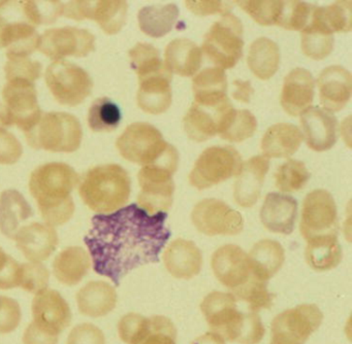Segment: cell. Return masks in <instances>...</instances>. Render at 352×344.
Listing matches in <instances>:
<instances>
[{
    "instance_id": "obj_1",
    "label": "cell",
    "mask_w": 352,
    "mask_h": 344,
    "mask_svg": "<svg viewBox=\"0 0 352 344\" xmlns=\"http://www.w3.org/2000/svg\"><path fill=\"white\" fill-rule=\"evenodd\" d=\"M166 212L149 214L131 204L109 214H96L84 237L94 270L115 286L131 270L160 262V253L170 237Z\"/></svg>"
},
{
    "instance_id": "obj_2",
    "label": "cell",
    "mask_w": 352,
    "mask_h": 344,
    "mask_svg": "<svg viewBox=\"0 0 352 344\" xmlns=\"http://www.w3.org/2000/svg\"><path fill=\"white\" fill-rule=\"evenodd\" d=\"M79 181L75 169L65 163H47L32 173L30 191L47 225L61 226L73 218L76 206L72 192Z\"/></svg>"
},
{
    "instance_id": "obj_3",
    "label": "cell",
    "mask_w": 352,
    "mask_h": 344,
    "mask_svg": "<svg viewBox=\"0 0 352 344\" xmlns=\"http://www.w3.org/2000/svg\"><path fill=\"white\" fill-rule=\"evenodd\" d=\"M201 312L211 332L223 340L241 344H258L265 329L258 313L241 312L236 297L230 293L212 292L201 304Z\"/></svg>"
},
{
    "instance_id": "obj_4",
    "label": "cell",
    "mask_w": 352,
    "mask_h": 344,
    "mask_svg": "<svg viewBox=\"0 0 352 344\" xmlns=\"http://www.w3.org/2000/svg\"><path fill=\"white\" fill-rule=\"evenodd\" d=\"M131 181L120 165L106 164L90 168L82 177L79 194L84 203L100 214L121 209L131 197Z\"/></svg>"
},
{
    "instance_id": "obj_5",
    "label": "cell",
    "mask_w": 352,
    "mask_h": 344,
    "mask_svg": "<svg viewBox=\"0 0 352 344\" xmlns=\"http://www.w3.org/2000/svg\"><path fill=\"white\" fill-rule=\"evenodd\" d=\"M28 144L36 150L74 152L81 146L83 131L79 119L67 113H47L25 132Z\"/></svg>"
},
{
    "instance_id": "obj_6",
    "label": "cell",
    "mask_w": 352,
    "mask_h": 344,
    "mask_svg": "<svg viewBox=\"0 0 352 344\" xmlns=\"http://www.w3.org/2000/svg\"><path fill=\"white\" fill-rule=\"evenodd\" d=\"M243 34L244 28L240 19L232 14H224L205 35L204 53L221 69L234 67L243 56Z\"/></svg>"
},
{
    "instance_id": "obj_7",
    "label": "cell",
    "mask_w": 352,
    "mask_h": 344,
    "mask_svg": "<svg viewBox=\"0 0 352 344\" xmlns=\"http://www.w3.org/2000/svg\"><path fill=\"white\" fill-rule=\"evenodd\" d=\"M3 100L0 106L1 125L17 126L28 132L43 115L36 87L30 80H8L3 90Z\"/></svg>"
},
{
    "instance_id": "obj_8",
    "label": "cell",
    "mask_w": 352,
    "mask_h": 344,
    "mask_svg": "<svg viewBox=\"0 0 352 344\" xmlns=\"http://www.w3.org/2000/svg\"><path fill=\"white\" fill-rule=\"evenodd\" d=\"M242 165V157L236 148L211 146L197 159L189 174V183L197 190L209 189L238 175Z\"/></svg>"
},
{
    "instance_id": "obj_9",
    "label": "cell",
    "mask_w": 352,
    "mask_h": 344,
    "mask_svg": "<svg viewBox=\"0 0 352 344\" xmlns=\"http://www.w3.org/2000/svg\"><path fill=\"white\" fill-rule=\"evenodd\" d=\"M47 86L60 104L77 106L94 89V80L88 72L73 62L57 60L47 68Z\"/></svg>"
},
{
    "instance_id": "obj_10",
    "label": "cell",
    "mask_w": 352,
    "mask_h": 344,
    "mask_svg": "<svg viewBox=\"0 0 352 344\" xmlns=\"http://www.w3.org/2000/svg\"><path fill=\"white\" fill-rule=\"evenodd\" d=\"M116 146L125 160L146 166L157 162L170 144L164 139L157 128L138 122L129 125L119 136Z\"/></svg>"
},
{
    "instance_id": "obj_11",
    "label": "cell",
    "mask_w": 352,
    "mask_h": 344,
    "mask_svg": "<svg viewBox=\"0 0 352 344\" xmlns=\"http://www.w3.org/2000/svg\"><path fill=\"white\" fill-rule=\"evenodd\" d=\"M322 319V312L315 304L284 310L272 323L271 344H305L320 327Z\"/></svg>"
},
{
    "instance_id": "obj_12",
    "label": "cell",
    "mask_w": 352,
    "mask_h": 344,
    "mask_svg": "<svg viewBox=\"0 0 352 344\" xmlns=\"http://www.w3.org/2000/svg\"><path fill=\"white\" fill-rule=\"evenodd\" d=\"M174 167L162 164L146 165L138 174L141 192L138 196V204L149 214L166 212L173 204L175 183L173 175Z\"/></svg>"
},
{
    "instance_id": "obj_13",
    "label": "cell",
    "mask_w": 352,
    "mask_h": 344,
    "mask_svg": "<svg viewBox=\"0 0 352 344\" xmlns=\"http://www.w3.org/2000/svg\"><path fill=\"white\" fill-rule=\"evenodd\" d=\"M300 231L306 240L316 237L338 236L339 222L335 200L325 190H314L305 198Z\"/></svg>"
},
{
    "instance_id": "obj_14",
    "label": "cell",
    "mask_w": 352,
    "mask_h": 344,
    "mask_svg": "<svg viewBox=\"0 0 352 344\" xmlns=\"http://www.w3.org/2000/svg\"><path fill=\"white\" fill-rule=\"evenodd\" d=\"M118 333L126 344H177V329L162 315L144 317L127 313L118 323Z\"/></svg>"
},
{
    "instance_id": "obj_15",
    "label": "cell",
    "mask_w": 352,
    "mask_h": 344,
    "mask_svg": "<svg viewBox=\"0 0 352 344\" xmlns=\"http://www.w3.org/2000/svg\"><path fill=\"white\" fill-rule=\"evenodd\" d=\"M191 220L195 228L208 236L238 235L244 229L242 214L213 198L199 201L193 208Z\"/></svg>"
},
{
    "instance_id": "obj_16",
    "label": "cell",
    "mask_w": 352,
    "mask_h": 344,
    "mask_svg": "<svg viewBox=\"0 0 352 344\" xmlns=\"http://www.w3.org/2000/svg\"><path fill=\"white\" fill-rule=\"evenodd\" d=\"M96 49V36L86 29L76 27L49 29L40 36L38 51L57 60L69 57H86Z\"/></svg>"
},
{
    "instance_id": "obj_17",
    "label": "cell",
    "mask_w": 352,
    "mask_h": 344,
    "mask_svg": "<svg viewBox=\"0 0 352 344\" xmlns=\"http://www.w3.org/2000/svg\"><path fill=\"white\" fill-rule=\"evenodd\" d=\"M129 3L123 0L69 1L65 4L63 16L76 21H96L107 34H116L124 26Z\"/></svg>"
},
{
    "instance_id": "obj_18",
    "label": "cell",
    "mask_w": 352,
    "mask_h": 344,
    "mask_svg": "<svg viewBox=\"0 0 352 344\" xmlns=\"http://www.w3.org/2000/svg\"><path fill=\"white\" fill-rule=\"evenodd\" d=\"M211 266L220 284L232 292L246 284L254 276L248 255L238 245L226 244L219 247L212 255Z\"/></svg>"
},
{
    "instance_id": "obj_19",
    "label": "cell",
    "mask_w": 352,
    "mask_h": 344,
    "mask_svg": "<svg viewBox=\"0 0 352 344\" xmlns=\"http://www.w3.org/2000/svg\"><path fill=\"white\" fill-rule=\"evenodd\" d=\"M32 323L38 329L59 336L71 325V307L60 293L47 288L36 294L32 301Z\"/></svg>"
},
{
    "instance_id": "obj_20",
    "label": "cell",
    "mask_w": 352,
    "mask_h": 344,
    "mask_svg": "<svg viewBox=\"0 0 352 344\" xmlns=\"http://www.w3.org/2000/svg\"><path fill=\"white\" fill-rule=\"evenodd\" d=\"M173 73L164 64V67L139 78L138 105L145 113L160 115L172 104Z\"/></svg>"
},
{
    "instance_id": "obj_21",
    "label": "cell",
    "mask_w": 352,
    "mask_h": 344,
    "mask_svg": "<svg viewBox=\"0 0 352 344\" xmlns=\"http://www.w3.org/2000/svg\"><path fill=\"white\" fill-rule=\"evenodd\" d=\"M307 146L315 152H325L338 139V121L335 115L320 107H309L300 117Z\"/></svg>"
},
{
    "instance_id": "obj_22",
    "label": "cell",
    "mask_w": 352,
    "mask_h": 344,
    "mask_svg": "<svg viewBox=\"0 0 352 344\" xmlns=\"http://www.w3.org/2000/svg\"><path fill=\"white\" fill-rule=\"evenodd\" d=\"M14 240L28 261L38 263L48 260L59 242L54 227L41 222L22 226Z\"/></svg>"
},
{
    "instance_id": "obj_23",
    "label": "cell",
    "mask_w": 352,
    "mask_h": 344,
    "mask_svg": "<svg viewBox=\"0 0 352 344\" xmlns=\"http://www.w3.org/2000/svg\"><path fill=\"white\" fill-rule=\"evenodd\" d=\"M321 104L327 111H339L349 102L352 93V76L345 68L329 66L317 78Z\"/></svg>"
},
{
    "instance_id": "obj_24",
    "label": "cell",
    "mask_w": 352,
    "mask_h": 344,
    "mask_svg": "<svg viewBox=\"0 0 352 344\" xmlns=\"http://www.w3.org/2000/svg\"><path fill=\"white\" fill-rule=\"evenodd\" d=\"M234 108L230 101L220 106H206L192 103L183 119L187 136L193 141L203 142L218 134L220 124L226 113Z\"/></svg>"
},
{
    "instance_id": "obj_25",
    "label": "cell",
    "mask_w": 352,
    "mask_h": 344,
    "mask_svg": "<svg viewBox=\"0 0 352 344\" xmlns=\"http://www.w3.org/2000/svg\"><path fill=\"white\" fill-rule=\"evenodd\" d=\"M269 169V159L263 156L253 157L242 165L234 187L238 205L247 208L256 204Z\"/></svg>"
},
{
    "instance_id": "obj_26",
    "label": "cell",
    "mask_w": 352,
    "mask_h": 344,
    "mask_svg": "<svg viewBox=\"0 0 352 344\" xmlns=\"http://www.w3.org/2000/svg\"><path fill=\"white\" fill-rule=\"evenodd\" d=\"M314 78L309 70L296 68L284 80L281 102L284 111L292 117L309 108L314 99Z\"/></svg>"
},
{
    "instance_id": "obj_27",
    "label": "cell",
    "mask_w": 352,
    "mask_h": 344,
    "mask_svg": "<svg viewBox=\"0 0 352 344\" xmlns=\"http://www.w3.org/2000/svg\"><path fill=\"white\" fill-rule=\"evenodd\" d=\"M298 216V202L292 196L270 193L265 196L261 209V220L267 230L279 234L294 232Z\"/></svg>"
},
{
    "instance_id": "obj_28",
    "label": "cell",
    "mask_w": 352,
    "mask_h": 344,
    "mask_svg": "<svg viewBox=\"0 0 352 344\" xmlns=\"http://www.w3.org/2000/svg\"><path fill=\"white\" fill-rule=\"evenodd\" d=\"M164 262L170 275L179 279H190L203 267V255L195 242L179 238L170 242L164 253Z\"/></svg>"
},
{
    "instance_id": "obj_29",
    "label": "cell",
    "mask_w": 352,
    "mask_h": 344,
    "mask_svg": "<svg viewBox=\"0 0 352 344\" xmlns=\"http://www.w3.org/2000/svg\"><path fill=\"white\" fill-rule=\"evenodd\" d=\"M195 103L206 106H220L228 102V78L226 72L219 67L201 70L193 78Z\"/></svg>"
},
{
    "instance_id": "obj_30",
    "label": "cell",
    "mask_w": 352,
    "mask_h": 344,
    "mask_svg": "<svg viewBox=\"0 0 352 344\" xmlns=\"http://www.w3.org/2000/svg\"><path fill=\"white\" fill-rule=\"evenodd\" d=\"M116 290L106 282H90L77 294L78 307L82 314L100 317L114 310L117 305Z\"/></svg>"
},
{
    "instance_id": "obj_31",
    "label": "cell",
    "mask_w": 352,
    "mask_h": 344,
    "mask_svg": "<svg viewBox=\"0 0 352 344\" xmlns=\"http://www.w3.org/2000/svg\"><path fill=\"white\" fill-rule=\"evenodd\" d=\"M300 128L294 124L278 123L271 126L263 135L261 150L265 158H287L294 154L302 144Z\"/></svg>"
},
{
    "instance_id": "obj_32",
    "label": "cell",
    "mask_w": 352,
    "mask_h": 344,
    "mask_svg": "<svg viewBox=\"0 0 352 344\" xmlns=\"http://www.w3.org/2000/svg\"><path fill=\"white\" fill-rule=\"evenodd\" d=\"M34 210L24 196L16 190L0 194V232L8 238H15L21 224L32 216Z\"/></svg>"
},
{
    "instance_id": "obj_33",
    "label": "cell",
    "mask_w": 352,
    "mask_h": 344,
    "mask_svg": "<svg viewBox=\"0 0 352 344\" xmlns=\"http://www.w3.org/2000/svg\"><path fill=\"white\" fill-rule=\"evenodd\" d=\"M91 268L87 251L80 246L63 249L53 262V272L59 282L74 286L82 282Z\"/></svg>"
},
{
    "instance_id": "obj_34",
    "label": "cell",
    "mask_w": 352,
    "mask_h": 344,
    "mask_svg": "<svg viewBox=\"0 0 352 344\" xmlns=\"http://www.w3.org/2000/svg\"><path fill=\"white\" fill-rule=\"evenodd\" d=\"M166 65L170 72L181 76H192L199 71L203 54L197 43L190 39L178 38L170 41L166 49Z\"/></svg>"
},
{
    "instance_id": "obj_35",
    "label": "cell",
    "mask_w": 352,
    "mask_h": 344,
    "mask_svg": "<svg viewBox=\"0 0 352 344\" xmlns=\"http://www.w3.org/2000/svg\"><path fill=\"white\" fill-rule=\"evenodd\" d=\"M248 259L253 274L267 282L283 266L285 251L278 241L263 239L251 249Z\"/></svg>"
},
{
    "instance_id": "obj_36",
    "label": "cell",
    "mask_w": 352,
    "mask_h": 344,
    "mask_svg": "<svg viewBox=\"0 0 352 344\" xmlns=\"http://www.w3.org/2000/svg\"><path fill=\"white\" fill-rule=\"evenodd\" d=\"M333 32L323 24L313 8L311 20L302 30V51L313 60H322L333 51Z\"/></svg>"
},
{
    "instance_id": "obj_37",
    "label": "cell",
    "mask_w": 352,
    "mask_h": 344,
    "mask_svg": "<svg viewBox=\"0 0 352 344\" xmlns=\"http://www.w3.org/2000/svg\"><path fill=\"white\" fill-rule=\"evenodd\" d=\"M307 241L305 257L307 264L315 271H329L341 263L342 249L336 235L316 237Z\"/></svg>"
},
{
    "instance_id": "obj_38",
    "label": "cell",
    "mask_w": 352,
    "mask_h": 344,
    "mask_svg": "<svg viewBox=\"0 0 352 344\" xmlns=\"http://www.w3.org/2000/svg\"><path fill=\"white\" fill-rule=\"evenodd\" d=\"M247 63L259 80H270L279 68V47L275 41L267 37L257 38L251 43Z\"/></svg>"
},
{
    "instance_id": "obj_39",
    "label": "cell",
    "mask_w": 352,
    "mask_h": 344,
    "mask_svg": "<svg viewBox=\"0 0 352 344\" xmlns=\"http://www.w3.org/2000/svg\"><path fill=\"white\" fill-rule=\"evenodd\" d=\"M179 16V8L176 4L166 5L145 6L138 14L140 29L146 35L154 38L164 36L174 28Z\"/></svg>"
},
{
    "instance_id": "obj_40",
    "label": "cell",
    "mask_w": 352,
    "mask_h": 344,
    "mask_svg": "<svg viewBox=\"0 0 352 344\" xmlns=\"http://www.w3.org/2000/svg\"><path fill=\"white\" fill-rule=\"evenodd\" d=\"M40 35L28 23H8L3 35V47H7L8 58L28 57L38 49Z\"/></svg>"
},
{
    "instance_id": "obj_41",
    "label": "cell",
    "mask_w": 352,
    "mask_h": 344,
    "mask_svg": "<svg viewBox=\"0 0 352 344\" xmlns=\"http://www.w3.org/2000/svg\"><path fill=\"white\" fill-rule=\"evenodd\" d=\"M257 129V121L247 109H230L222 119L218 130L220 137L230 142L248 139Z\"/></svg>"
},
{
    "instance_id": "obj_42",
    "label": "cell",
    "mask_w": 352,
    "mask_h": 344,
    "mask_svg": "<svg viewBox=\"0 0 352 344\" xmlns=\"http://www.w3.org/2000/svg\"><path fill=\"white\" fill-rule=\"evenodd\" d=\"M120 122V108L107 97L96 99L88 111V125L94 132L114 131Z\"/></svg>"
},
{
    "instance_id": "obj_43",
    "label": "cell",
    "mask_w": 352,
    "mask_h": 344,
    "mask_svg": "<svg viewBox=\"0 0 352 344\" xmlns=\"http://www.w3.org/2000/svg\"><path fill=\"white\" fill-rule=\"evenodd\" d=\"M310 172L304 163L298 160H288L278 167L275 173V185L284 193L300 191L310 179Z\"/></svg>"
},
{
    "instance_id": "obj_44",
    "label": "cell",
    "mask_w": 352,
    "mask_h": 344,
    "mask_svg": "<svg viewBox=\"0 0 352 344\" xmlns=\"http://www.w3.org/2000/svg\"><path fill=\"white\" fill-rule=\"evenodd\" d=\"M232 293L236 299L248 304L249 310L255 312H258L261 309L272 308L276 297L267 290V282L255 275L246 284Z\"/></svg>"
},
{
    "instance_id": "obj_45",
    "label": "cell",
    "mask_w": 352,
    "mask_h": 344,
    "mask_svg": "<svg viewBox=\"0 0 352 344\" xmlns=\"http://www.w3.org/2000/svg\"><path fill=\"white\" fill-rule=\"evenodd\" d=\"M352 2L337 1L329 6L315 5V12L331 32H349L352 28Z\"/></svg>"
},
{
    "instance_id": "obj_46",
    "label": "cell",
    "mask_w": 352,
    "mask_h": 344,
    "mask_svg": "<svg viewBox=\"0 0 352 344\" xmlns=\"http://www.w3.org/2000/svg\"><path fill=\"white\" fill-rule=\"evenodd\" d=\"M314 5L304 1H282L276 24L286 30L302 31L311 20Z\"/></svg>"
},
{
    "instance_id": "obj_47",
    "label": "cell",
    "mask_w": 352,
    "mask_h": 344,
    "mask_svg": "<svg viewBox=\"0 0 352 344\" xmlns=\"http://www.w3.org/2000/svg\"><path fill=\"white\" fill-rule=\"evenodd\" d=\"M129 57L138 78L156 71L164 65L160 51L150 43H138L129 51Z\"/></svg>"
},
{
    "instance_id": "obj_48",
    "label": "cell",
    "mask_w": 352,
    "mask_h": 344,
    "mask_svg": "<svg viewBox=\"0 0 352 344\" xmlns=\"http://www.w3.org/2000/svg\"><path fill=\"white\" fill-rule=\"evenodd\" d=\"M26 18L34 25L53 24L63 14L65 4L57 0L52 1H22Z\"/></svg>"
},
{
    "instance_id": "obj_49",
    "label": "cell",
    "mask_w": 352,
    "mask_h": 344,
    "mask_svg": "<svg viewBox=\"0 0 352 344\" xmlns=\"http://www.w3.org/2000/svg\"><path fill=\"white\" fill-rule=\"evenodd\" d=\"M50 279V272L46 266L38 262L21 264L20 288L32 294L47 290Z\"/></svg>"
},
{
    "instance_id": "obj_50",
    "label": "cell",
    "mask_w": 352,
    "mask_h": 344,
    "mask_svg": "<svg viewBox=\"0 0 352 344\" xmlns=\"http://www.w3.org/2000/svg\"><path fill=\"white\" fill-rule=\"evenodd\" d=\"M243 10L247 12L257 24L263 26L275 25L281 10L282 1H236Z\"/></svg>"
},
{
    "instance_id": "obj_51",
    "label": "cell",
    "mask_w": 352,
    "mask_h": 344,
    "mask_svg": "<svg viewBox=\"0 0 352 344\" xmlns=\"http://www.w3.org/2000/svg\"><path fill=\"white\" fill-rule=\"evenodd\" d=\"M5 71L8 80H26L36 82L42 74V64L28 57L8 58Z\"/></svg>"
},
{
    "instance_id": "obj_52",
    "label": "cell",
    "mask_w": 352,
    "mask_h": 344,
    "mask_svg": "<svg viewBox=\"0 0 352 344\" xmlns=\"http://www.w3.org/2000/svg\"><path fill=\"white\" fill-rule=\"evenodd\" d=\"M21 264L0 247V290H12L20 284Z\"/></svg>"
},
{
    "instance_id": "obj_53",
    "label": "cell",
    "mask_w": 352,
    "mask_h": 344,
    "mask_svg": "<svg viewBox=\"0 0 352 344\" xmlns=\"http://www.w3.org/2000/svg\"><path fill=\"white\" fill-rule=\"evenodd\" d=\"M22 313L19 303L9 297L3 296L0 307V334L15 331L21 321Z\"/></svg>"
},
{
    "instance_id": "obj_54",
    "label": "cell",
    "mask_w": 352,
    "mask_h": 344,
    "mask_svg": "<svg viewBox=\"0 0 352 344\" xmlns=\"http://www.w3.org/2000/svg\"><path fill=\"white\" fill-rule=\"evenodd\" d=\"M67 344H106V338L100 328L92 323L76 325L67 338Z\"/></svg>"
},
{
    "instance_id": "obj_55",
    "label": "cell",
    "mask_w": 352,
    "mask_h": 344,
    "mask_svg": "<svg viewBox=\"0 0 352 344\" xmlns=\"http://www.w3.org/2000/svg\"><path fill=\"white\" fill-rule=\"evenodd\" d=\"M23 154L19 140L3 128H0V164H15Z\"/></svg>"
},
{
    "instance_id": "obj_56",
    "label": "cell",
    "mask_w": 352,
    "mask_h": 344,
    "mask_svg": "<svg viewBox=\"0 0 352 344\" xmlns=\"http://www.w3.org/2000/svg\"><path fill=\"white\" fill-rule=\"evenodd\" d=\"M234 1H219V0H212V1H185V5L193 14L197 16H210V14H230V10L234 8Z\"/></svg>"
},
{
    "instance_id": "obj_57",
    "label": "cell",
    "mask_w": 352,
    "mask_h": 344,
    "mask_svg": "<svg viewBox=\"0 0 352 344\" xmlns=\"http://www.w3.org/2000/svg\"><path fill=\"white\" fill-rule=\"evenodd\" d=\"M23 343L57 344L58 343V336L52 335L44 330L38 329L32 323L24 332Z\"/></svg>"
},
{
    "instance_id": "obj_58",
    "label": "cell",
    "mask_w": 352,
    "mask_h": 344,
    "mask_svg": "<svg viewBox=\"0 0 352 344\" xmlns=\"http://www.w3.org/2000/svg\"><path fill=\"white\" fill-rule=\"evenodd\" d=\"M234 91L232 93V97L236 100L241 101V102L249 103L251 100V96H252L253 91L252 87H251L250 82L248 80H236L234 82Z\"/></svg>"
},
{
    "instance_id": "obj_59",
    "label": "cell",
    "mask_w": 352,
    "mask_h": 344,
    "mask_svg": "<svg viewBox=\"0 0 352 344\" xmlns=\"http://www.w3.org/2000/svg\"><path fill=\"white\" fill-rule=\"evenodd\" d=\"M191 344H226L224 340L213 332H208L205 335L199 336L193 340Z\"/></svg>"
},
{
    "instance_id": "obj_60",
    "label": "cell",
    "mask_w": 352,
    "mask_h": 344,
    "mask_svg": "<svg viewBox=\"0 0 352 344\" xmlns=\"http://www.w3.org/2000/svg\"><path fill=\"white\" fill-rule=\"evenodd\" d=\"M7 25V21L3 16H0V47H3V35Z\"/></svg>"
},
{
    "instance_id": "obj_61",
    "label": "cell",
    "mask_w": 352,
    "mask_h": 344,
    "mask_svg": "<svg viewBox=\"0 0 352 344\" xmlns=\"http://www.w3.org/2000/svg\"><path fill=\"white\" fill-rule=\"evenodd\" d=\"M1 299H3V296H0V307H1Z\"/></svg>"
}]
</instances>
